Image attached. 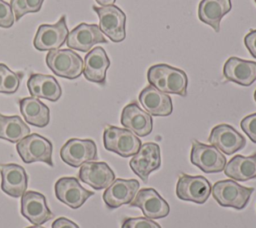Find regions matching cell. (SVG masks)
Returning a JSON list of instances; mask_svg holds the SVG:
<instances>
[{
    "mask_svg": "<svg viewBox=\"0 0 256 228\" xmlns=\"http://www.w3.org/2000/svg\"><path fill=\"white\" fill-rule=\"evenodd\" d=\"M149 84L164 93L187 95L188 78L186 73L176 67L160 63L151 66L147 72Z\"/></svg>",
    "mask_w": 256,
    "mask_h": 228,
    "instance_id": "obj_1",
    "label": "cell"
},
{
    "mask_svg": "<svg viewBox=\"0 0 256 228\" xmlns=\"http://www.w3.org/2000/svg\"><path fill=\"white\" fill-rule=\"evenodd\" d=\"M46 65L56 75L69 80L80 77L83 73V60L71 49L51 50L46 55Z\"/></svg>",
    "mask_w": 256,
    "mask_h": 228,
    "instance_id": "obj_2",
    "label": "cell"
},
{
    "mask_svg": "<svg viewBox=\"0 0 256 228\" xmlns=\"http://www.w3.org/2000/svg\"><path fill=\"white\" fill-rule=\"evenodd\" d=\"M103 144L106 150L126 158L138 152L141 140L128 129L109 125L103 132Z\"/></svg>",
    "mask_w": 256,
    "mask_h": 228,
    "instance_id": "obj_3",
    "label": "cell"
},
{
    "mask_svg": "<svg viewBox=\"0 0 256 228\" xmlns=\"http://www.w3.org/2000/svg\"><path fill=\"white\" fill-rule=\"evenodd\" d=\"M211 192L221 206L241 210L247 205L254 188L244 187L234 180H221L213 185Z\"/></svg>",
    "mask_w": 256,
    "mask_h": 228,
    "instance_id": "obj_4",
    "label": "cell"
},
{
    "mask_svg": "<svg viewBox=\"0 0 256 228\" xmlns=\"http://www.w3.org/2000/svg\"><path fill=\"white\" fill-rule=\"evenodd\" d=\"M52 148V143L37 133L29 134L16 145V150L24 163L44 162L51 167L53 166Z\"/></svg>",
    "mask_w": 256,
    "mask_h": 228,
    "instance_id": "obj_5",
    "label": "cell"
},
{
    "mask_svg": "<svg viewBox=\"0 0 256 228\" xmlns=\"http://www.w3.org/2000/svg\"><path fill=\"white\" fill-rule=\"evenodd\" d=\"M99 17V28L111 41L121 42L126 38L125 13L115 5L92 6Z\"/></svg>",
    "mask_w": 256,
    "mask_h": 228,
    "instance_id": "obj_6",
    "label": "cell"
},
{
    "mask_svg": "<svg viewBox=\"0 0 256 228\" xmlns=\"http://www.w3.org/2000/svg\"><path fill=\"white\" fill-rule=\"evenodd\" d=\"M190 161L205 173H218L224 170L227 163L226 157L216 147L192 141Z\"/></svg>",
    "mask_w": 256,
    "mask_h": 228,
    "instance_id": "obj_7",
    "label": "cell"
},
{
    "mask_svg": "<svg viewBox=\"0 0 256 228\" xmlns=\"http://www.w3.org/2000/svg\"><path fill=\"white\" fill-rule=\"evenodd\" d=\"M211 189L210 182L204 176H191L182 173L178 178L176 194L181 200L204 204L211 194Z\"/></svg>",
    "mask_w": 256,
    "mask_h": 228,
    "instance_id": "obj_8",
    "label": "cell"
},
{
    "mask_svg": "<svg viewBox=\"0 0 256 228\" xmlns=\"http://www.w3.org/2000/svg\"><path fill=\"white\" fill-rule=\"evenodd\" d=\"M66 16L62 15L55 24H41L33 40L34 47L39 51H51L61 47L68 36Z\"/></svg>",
    "mask_w": 256,
    "mask_h": 228,
    "instance_id": "obj_9",
    "label": "cell"
},
{
    "mask_svg": "<svg viewBox=\"0 0 256 228\" xmlns=\"http://www.w3.org/2000/svg\"><path fill=\"white\" fill-rule=\"evenodd\" d=\"M62 161L72 167H80L85 162L97 160V147L91 139L71 138L61 147Z\"/></svg>",
    "mask_w": 256,
    "mask_h": 228,
    "instance_id": "obj_10",
    "label": "cell"
},
{
    "mask_svg": "<svg viewBox=\"0 0 256 228\" xmlns=\"http://www.w3.org/2000/svg\"><path fill=\"white\" fill-rule=\"evenodd\" d=\"M129 165L132 171L146 183L150 173L157 170L161 165L159 145L154 142L144 143L138 152L133 155Z\"/></svg>",
    "mask_w": 256,
    "mask_h": 228,
    "instance_id": "obj_11",
    "label": "cell"
},
{
    "mask_svg": "<svg viewBox=\"0 0 256 228\" xmlns=\"http://www.w3.org/2000/svg\"><path fill=\"white\" fill-rule=\"evenodd\" d=\"M56 198L72 209L81 207L85 201L94 195L92 191L81 186L75 177H61L54 185Z\"/></svg>",
    "mask_w": 256,
    "mask_h": 228,
    "instance_id": "obj_12",
    "label": "cell"
},
{
    "mask_svg": "<svg viewBox=\"0 0 256 228\" xmlns=\"http://www.w3.org/2000/svg\"><path fill=\"white\" fill-rule=\"evenodd\" d=\"M129 205L140 208L144 216L149 219L164 218L170 212V207L166 200L153 188L140 189Z\"/></svg>",
    "mask_w": 256,
    "mask_h": 228,
    "instance_id": "obj_13",
    "label": "cell"
},
{
    "mask_svg": "<svg viewBox=\"0 0 256 228\" xmlns=\"http://www.w3.org/2000/svg\"><path fill=\"white\" fill-rule=\"evenodd\" d=\"M107 42V39L104 37L98 25L84 22L70 31L66 39V44L69 49L80 52H88L95 44Z\"/></svg>",
    "mask_w": 256,
    "mask_h": 228,
    "instance_id": "obj_14",
    "label": "cell"
},
{
    "mask_svg": "<svg viewBox=\"0 0 256 228\" xmlns=\"http://www.w3.org/2000/svg\"><path fill=\"white\" fill-rule=\"evenodd\" d=\"M209 143L226 155H232L246 145V140L235 128L228 124L215 126L209 135Z\"/></svg>",
    "mask_w": 256,
    "mask_h": 228,
    "instance_id": "obj_15",
    "label": "cell"
},
{
    "mask_svg": "<svg viewBox=\"0 0 256 228\" xmlns=\"http://www.w3.org/2000/svg\"><path fill=\"white\" fill-rule=\"evenodd\" d=\"M21 214L34 225L44 224L53 218L45 196L36 191H27L22 195Z\"/></svg>",
    "mask_w": 256,
    "mask_h": 228,
    "instance_id": "obj_16",
    "label": "cell"
},
{
    "mask_svg": "<svg viewBox=\"0 0 256 228\" xmlns=\"http://www.w3.org/2000/svg\"><path fill=\"white\" fill-rule=\"evenodd\" d=\"M140 184L135 179H115L103 193V200L109 209L130 204L138 192Z\"/></svg>",
    "mask_w": 256,
    "mask_h": 228,
    "instance_id": "obj_17",
    "label": "cell"
},
{
    "mask_svg": "<svg viewBox=\"0 0 256 228\" xmlns=\"http://www.w3.org/2000/svg\"><path fill=\"white\" fill-rule=\"evenodd\" d=\"M78 177L80 181L96 190L109 187L115 180V174L105 162L89 161L81 165Z\"/></svg>",
    "mask_w": 256,
    "mask_h": 228,
    "instance_id": "obj_18",
    "label": "cell"
},
{
    "mask_svg": "<svg viewBox=\"0 0 256 228\" xmlns=\"http://www.w3.org/2000/svg\"><path fill=\"white\" fill-rule=\"evenodd\" d=\"M121 124L139 137L149 135L153 128L152 117L149 113L141 109L137 102H132L123 108Z\"/></svg>",
    "mask_w": 256,
    "mask_h": 228,
    "instance_id": "obj_19",
    "label": "cell"
},
{
    "mask_svg": "<svg viewBox=\"0 0 256 228\" xmlns=\"http://www.w3.org/2000/svg\"><path fill=\"white\" fill-rule=\"evenodd\" d=\"M1 189L11 197L17 198L22 196L28 184V176L25 169L15 163L1 164Z\"/></svg>",
    "mask_w": 256,
    "mask_h": 228,
    "instance_id": "obj_20",
    "label": "cell"
},
{
    "mask_svg": "<svg viewBox=\"0 0 256 228\" xmlns=\"http://www.w3.org/2000/svg\"><path fill=\"white\" fill-rule=\"evenodd\" d=\"M110 66V60L102 47H94L84 59L83 74L88 81L105 85L106 71Z\"/></svg>",
    "mask_w": 256,
    "mask_h": 228,
    "instance_id": "obj_21",
    "label": "cell"
},
{
    "mask_svg": "<svg viewBox=\"0 0 256 228\" xmlns=\"http://www.w3.org/2000/svg\"><path fill=\"white\" fill-rule=\"evenodd\" d=\"M138 99L150 115L169 116L173 111L171 97L151 85H148L140 92Z\"/></svg>",
    "mask_w": 256,
    "mask_h": 228,
    "instance_id": "obj_22",
    "label": "cell"
},
{
    "mask_svg": "<svg viewBox=\"0 0 256 228\" xmlns=\"http://www.w3.org/2000/svg\"><path fill=\"white\" fill-rule=\"evenodd\" d=\"M223 75L228 81L250 86L256 80V62L230 57L224 64Z\"/></svg>",
    "mask_w": 256,
    "mask_h": 228,
    "instance_id": "obj_23",
    "label": "cell"
},
{
    "mask_svg": "<svg viewBox=\"0 0 256 228\" xmlns=\"http://www.w3.org/2000/svg\"><path fill=\"white\" fill-rule=\"evenodd\" d=\"M27 87L32 97L43 98L52 102L62 95V89L54 76L32 73L27 81Z\"/></svg>",
    "mask_w": 256,
    "mask_h": 228,
    "instance_id": "obj_24",
    "label": "cell"
},
{
    "mask_svg": "<svg viewBox=\"0 0 256 228\" xmlns=\"http://www.w3.org/2000/svg\"><path fill=\"white\" fill-rule=\"evenodd\" d=\"M231 0H201L198 7V17L216 32L220 30L221 19L231 10Z\"/></svg>",
    "mask_w": 256,
    "mask_h": 228,
    "instance_id": "obj_25",
    "label": "cell"
},
{
    "mask_svg": "<svg viewBox=\"0 0 256 228\" xmlns=\"http://www.w3.org/2000/svg\"><path fill=\"white\" fill-rule=\"evenodd\" d=\"M19 107L25 121L35 127L43 128L49 124V108L35 97H25L19 100Z\"/></svg>",
    "mask_w": 256,
    "mask_h": 228,
    "instance_id": "obj_26",
    "label": "cell"
},
{
    "mask_svg": "<svg viewBox=\"0 0 256 228\" xmlns=\"http://www.w3.org/2000/svg\"><path fill=\"white\" fill-rule=\"evenodd\" d=\"M224 173L236 181H248L256 178V152L249 156H234L226 163Z\"/></svg>",
    "mask_w": 256,
    "mask_h": 228,
    "instance_id": "obj_27",
    "label": "cell"
},
{
    "mask_svg": "<svg viewBox=\"0 0 256 228\" xmlns=\"http://www.w3.org/2000/svg\"><path fill=\"white\" fill-rule=\"evenodd\" d=\"M30 134V128L20 116H5L0 113V139L18 143Z\"/></svg>",
    "mask_w": 256,
    "mask_h": 228,
    "instance_id": "obj_28",
    "label": "cell"
},
{
    "mask_svg": "<svg viewBox=\"0 0 256 228\" xmlns=\"http://www.w3.org/2000/svg\"><path fill=\"white\" fill-rule=\"evenodd\" d=\"M44 0H11L10 6L13 10L16 21L27 13H36L40 11Z\"/></svg>",
    "mask_w": 256,
    "mask_h": 228,
    "instance_id": "obj_29",
    "label": "cell"
},
{
    "mask_svg": "<svg viewBox=\"0 0 256 228\" xmlns=\"http://www.w3.org/2000/svg\"><path fill=\"white\" fill-rule=\"evenodd\" d=\"M23 77V72L19 71V72H13L11 69H7L6 74H5V78L3 81V87H2V93L5 94H13L15 93L19 86H20V82L21 79Z\"/></svg>",
    "mask_w": 256,
    "mask_h": 228,
    "instance_id": "obj_30",
    "label": "cell"
},
{
    "mask_svg": "<svg viewBox=\"0 0 256 228\" xmlns=\"http://www.w3.org/2000/svg\"><path fill=\"white\" fill-rule=\"evenodd\" d=\"M121 228H161V226L147 217H128L123 220Z\"/></svg>",
    "mask_w": 256,
    "mask_h": 228,
    "instance_id": "obj_31",
    "label": "cell"
},
{
    "mask_svg": "<svg viewBox=\"0 0 256 228\" xmlns=\"http://www.w3.org/2000/svg\"><path fill=\"white\" fill-rule=\"evenodd\" d=\"M14 22L15 17L10 4L4 0H0V27L10 28Z\"/></svg>",
    "mask_w": 256,
    "mask_h": 228,
    "instance_id": "obj_32",
    "label": "cell"
},
{
    "mask_svg": "<svg viewBox=\"0 0 256 228\" xmlns=\"http://www.w3.org/2000/svg\"><path fill=\"white\" fill-rule=\"evenodd\" d=\"M240 126L253 143H256V113L250 114L241 120Z\"/></svg>",
    "mask_w": 256,
    "mask_h": 228,
    "instance_id": "obj_33",
    "label": "cell"
},
{
    "mask_svg": "<svg viewBox=\"0 0 256 228\" xmlns=\"http://www.w3.org/2000/svg\"><path fill=\"white\" fill-rule=\"evenodd\" d=\"M244 44L250 54L256 58V30H250V32L244 37Z\"/></svg>",
    "mask_w": 256,
    "mask_h": 228,
    "instance_id": "obj_34",
    "label": "cell"
},
{
    "mask_svg": "<svg viewBox=\"0 0 256 228\" xmlns=\"http://www.w3.org/2000/svg\"><path fill=\"white\" fill-rule=\"evenodd\" d=\"M52 228H79V226L65 217H59L52 223Z\"/></svg>",
    "mask_w": 256,
    "mask_h": 228,
    "instance_id": "obj_35",
    "label": "cell"
},
{
    "mask_svg": "<svg viewBox=\"0 0 256 228\" xmlns=\"http://www.w3.org/2000/svg\"><path fill=\"white\" fill-rule=\"evenodd\" d=\"M7 69H8V67L5 64L0 63V93H2L3 81H4V78H5V74H6Z\"/></svg>",
    "mask_w": 256,
    "mask_h": 228,
    "instance_id": "obj_36",
    "label": "cell"
},
{
    "mask_svg": "<svg viewBox=\"0 0 256 228\" xmlns=\"http://www.w3.org/2000/svg\"><path fill=\"white\" fill-rule=\"evenodd\" d=\"M95 1L101 6H108V5H113L116 0H95Z\"/></svg>",
    "mask_w": 256,
    "mask_h": 228,
    "instance_id": "obj_37",
    "label": "cell"
},
{
    "mask_svg": "<svg viewBox=\"0 0 256 228\" xmlns=\"http://www.w3.org/2000/svg\"><path fill=\"white\" fill-rule=\"evenodd\" d=\"M26 228H45V227H42L40 225H35V226H29V227H26Z\"/></svg>",
    "mask_w": 256,
    "mask_h": 228,
    "instance_id": "obj_38",
    "label": "cell"
},
{
    "mask_svg": "<svg viewBox=\"0 0 256 228\" xmlns=\"http://www.w3.org/2000/svg\"><path fill=\"white\" fill-rule=\"evenodd\" d=\"M254 99H255V101H256V90H255V92H254Z\"/></svg>",
    "mask_w": 256,
    "mask_h": 228,
    "instance_id": "obj_39",
    "label": "cell"
},
{
    "mask_svg": "<svg viewBox=\"0 0 256 228\" xmlns=\"http://www.w3.org/2000/svg\"><path fill=\"white\" fill-rule=\"evenodd\" d=\"M254 1H255V3H256V0H254Z\"/></svg>",
    "mask_w": 256,
    "mask_h": 228,
    "instance_id": "obj_40",
    "label": "cell"
}]
</instances>
